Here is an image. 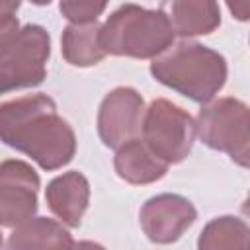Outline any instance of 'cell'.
<instances>
[{
  "label": "cell",
  "mask_w": 250,
  "mask_h": 250,
  "mask_svg": "<svg viewBox=\"0 0 250 250\" xmlns=\"http://www.w3.org/2000/svg\"><path fill=\"white\" fill-rule=\"evenodd\" d=\"M2 141L27 156L41 168L57 170L74 156V133L57 115L55 102L45 94L25 96L0 107Z\"/></svg>",
  "instance_id": "obj_1"
},
{
  "label": "cell",
  "mask_w": 250,
  "mask_h": 250,
  "mask_svg": "<svg viewBox=\"0 0 250 250\" xmlns=\"http://www.w3.org/2000/svg\"><path fill=\"white\" fill-rule=\"evenodd\" d=\"M150 72L164 86L193 102H209L227 80L225 59L199 43L182 41L150 64Z\"/></svg>",
  "instance_id": "obj_2"
},
{
  "label": "cell",
  "mask_w": 250,
  "mask_h": 250,
  "mask_svg": "<svg viewBox=\"0 0 250 250\" xmlns=\"http://www.w3.org/2000/svg\"><path fill=\"white\" fill-rule=\"evenodd\" d=\"M174 39V27L162 10L125 4L115 10L100 33L105 53L148 59L162 53Z\"/></svg>",
  "instance_id": "obj_3"
},
{
  "label": "cell",
  "mask_w": 250,
  "mask_h": 250,
  "mask_svg": "<svg viewBox=\"0 0 250 250\" xmlns=\"http://www.w3.org/2000/svg\"><path fill=\"white\" fill-rule=\"evenodd\" d=\"M49 35L39 25L0 33V90L37 86L45 78Z\"/></svg>",
  "instance_id": "obj_4"
},
{
  "label": "cell",
  "mask_w": 250,
  "mask_h": 250,
  "mask_svg": "<svg viewBox=\"0 0 250 250\" xmlns=\"http://www.w3.org/2000/svg\"><path fill=\"white\" fill-rule=\"evenodd\" d=\"M195 129L189 113L166 100H154L143 121V139L162 162H182L193 146Z\"/></svg>",
  "instance_id": "obj_5"
},
{
  "label": "cell",
  "mask_w": 250,
  "mask_h": 250,
  "mask_svg": "<svg viewBox=\"0 0 250 250\" xmlns=\"http://www.w3.org/2000/svg\"><path fill=\"white\" fill-rule=\"evenodd\" d=\"M197 133L207 146L232 156L250 143V107L234 98H219L199 111Z\"/></svg>",
  "instance_id": "obj_6"
},
{
  "label": "cell",
  "mask_w": 250,
  "mask_h": 250,
  "mask_svg": "<svg viewBox=\"0 0 250 250\" xmlns=\"http://www.w3.org/2000/svg\"><path fill=\"white\" fill-rule=\"evenodd\" d=\"M39 178L21 160H4L0 166V217L4 227L29 221L37 209Z\"/></svg>",
  "instance_id": "obj_7"
},
{
  "label": "cell",
  "mask_w": 250,
  "mask_h": 250,
  "mask_svg": "<svg viewBox=\"0 0 250 250\" xmlns=\"http://www.w3.org/2000/svg\"><path fill=\"white\" fill-rule=\"evenodd\" d=\"M143 121V98L133 88H117L102 102L98 133L105 146L119 148L137 139Z\"/></svg>",
  "instance_id": "obj_8"
},
{
  "label": "cell",
  "mask_w": 250,
  "mask_h": 250,
  "mask_svg": "<svg viewBox=\"0 0 250 250\" xmlns=\"http://www.w3.org/2000/svg\"><path fill=\"white\" fill-rule=\"evenodd\" d=\"M195 207L182 195L162 193L148 199L141 209V225L145 234L158 244L178 240L195 221Z\"/></svg>",
  "instance_id": "obj_9"
},
{
  "label": "cell",
  "mask_w": 250,
  "mask_h": 250,
  "mask_svg": "<svg viewBox=\"0 0 250 250\" xmlns=\"http://www.w3.org/2000/svg\"><path fill=\"white\" fill-rule=\"evenodd\" d=\"M47 203L51 211L68 227H78L88 207L90 186L80 172H66L47 186Z\"/></svg>",
  "instance_id": "obj_10"
},
{
  "label": "cell",
  "mask_w": 250,
  "mask_h": 250,
  "mask_svg": "<svg viewBox=\"0 0 250 250\" xmlns=\"http://www.w3.org/2000/svg\"><path fill=\"white\" fill-rule=\"evenodd\" d=\"M70 234L53 219L35 217L18 225L6 238V250H72Z\"/></svg>",
  "instance_id": "obj_11"
},
{
  "label": "cell",
  "mask_w": 250,
  "mask_h": 250,
  "mask_svg": "<svg viewBox=\"0 0 250 250\" xmlns=\"http://www.w3.org/2000/svg\"><path fill=\"white\" fill-rule=\"evenodd\" d=\"M166 162L152 154V150L141 143V139H133L119 146L115 154V170L117 174L131 184H150L166 174Z\"/></svg>",
  "instance_id": "obj_12"
},
{
  "label": "cell",
  "mask_w": 250,
  "mask_h": 250,
  "mask_svg": "<svg viewBox=\"0 0 250 250\" xmlns=\"http://www.w3.org/2000/svg\"><path fill=\"white\" fill-rule=\"evenodd\" d=\"M162 8L170 12L168 20L174 31L184 37L207 35L221 21L219 6L215 2H170Z\"/></svg>",
  "instance_id": "obj_13"
},
{
  "label": "cell",
  "mask_w": 250,
  "mask_h": 250,
  "mask_svg": "<svg viewBox=\"0 0 250 250\" xmlns=\"http://www.w3.org/2000/svg\"><path fill=\"white\" fill-rule=\"evenodd\" d=\"M102 27L98 23L68 25L62 33V57L74 66H90L104 59L105 51L100 43Z\"/></svg>",
  "instance_id": "obj_14"
},
{
  "label": "cell",
  "mask_w": 250,
  "mask_h": 250,
  "mask_svg": "<svg viewBox=\"0 0 250 250\" xmlns=\"http://www.w3.org/2000/svg\"><path fill=\"white\" fill-rule=\"evenodd\" d=\"M199 250H250V227L236 217L207 223L197 240Z\"/></svg>",
  "instance_id": "obj_15"
},
{
  "label": "cell",
  "mask_w": 250,
  "mask_h": 250,
  "mask_svg": "<svg viewBox=\"0 0 250 250\" xmlns=\"http://www.w3.org/2000/svg\"><path fill=\"white\" fill-rule=\"evenodd\" d=\"M61 12L76 25L96 23V18L105 10L104 2H61Z\"/></svg>",
  "instance_id": "obj_16"
},
{
  "label": "cell",
  "mask_w": 250,
  "mask_h": 250,
  "mask_svg": "<svg viewBox=\"0 0 250 250\" xmlns=\"http://www.w3.org/2000/svg\"><path fill=\"white\" fill-rule=\"evenodd\" d=\"M227 8L232 12V16L240 21L250 20V2H229Z\"/></svg>",
  "instance_id": "obj_17"
},
{
  "label": "cell",
  "mask_w": 250,
  "mask_h": 250,
  "mask_svg": "<svg viewBox=\"0 0 250 250\" xmlns=\"http://www.w3.org/2000/svg\"><path fill=\"white\" fill-rule=\"evenodd\" d=\"M230 158H232V162H236V164H240V166H244V168H250V143H248L240 152L232 154Z\"/></svg>",
  "instance_id": "obj_18"
},
{
  "label": "cell",
  "mask_w": 250,
  "mask_h": 250,
  "mask_svg": "<svg viewBox=\"0 0 250 250\" xmlns=\"http://www.w3.org/2000/svg\"><path fill=\"white\" fill-rule=\"evenodd\" d=\"M72 250H105V248H104V246H100V244H96V242L82 240V242L74 244V246H72Z\"/></svg>",
  "instance_id": "obj_19"
},
{
  "label": "cell",
  "mask_w": 250,
  "mask_h": 250,
  "mask_svg": "<svg viewBox=\"0 0 250 250\" xmlns=\"http://www.w3.org/2000/svg\"><path fill=\"white\" fill-rule=\"evenodd\" d=\"M242 213H244L246 217H250V193H248V197H246V201L242 203Z\"/></svg>",
  "instance_id": "obj_20"
}]
</instances>
